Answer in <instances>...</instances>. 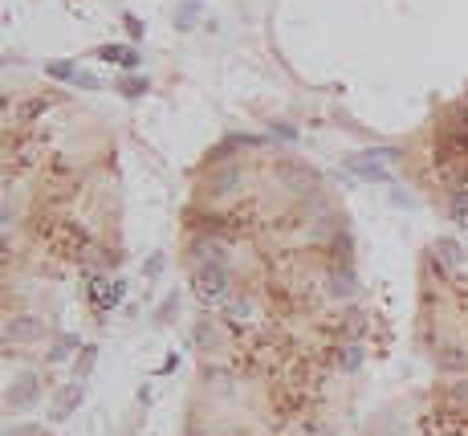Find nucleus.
Masks as SVG:
<instances>
[{"label":"nucleus","mask_w":468,"mask_h":436,"mask_svg":"<svg viewBox=\"0 0 468 436\" xmlns=\"http://www.w3.org/2000/svg\"><path fill=\"white\" fill-rule=\"evenodd\" d=\"M228 269L224 265H216V261H208V265H195L192 269V290L195 298L204 302V306H224L228 302Z\"/></svg>","instance_id":"1"},{"label":"nucleus","mask_w":468,"mask_h":436,"mask_svg":"<svg viewBox=\"0 0 468 436\" xmlns=\"http://www.w3.org/2000/svg\"><path fill=\"white\" fill-rule=\"evenodd\" d=\"M45 335V326L41 318H33V314H13L8 323H4V339H16V342H33Z\"/></svg>","instance_id":"2"},{"label":"nucleus","mask_w":468,"mask_h":436,"mask_svg":"<svg viewBox=\"0 0 468 436\" xmlns=\"http://www.w3.org/2000/svg\"><path fill=\"white\" fill-rule=\"evenodd\" d=\"M33 396H37V375H33V371H21L13 384H8V391H4L8 408H29Z\"/></svg>","instance_id":"3"},{"label":"nucleus","mask_w":468,"mask_h":436,"mask_svg":"<svg viewBox=\"0 0 468 436\" xmlns=\"http://www.w3.org/2000/svg\"><path fill=\"white\" fill-rule=\"evenodd\" d=\"M383 155H387V151H375V155H355V160H350V167H358V176L387 179V172H383Z\"/></svg>","instance_id":"4"},{"label":"nucleus","mask_w":468,"mask_h":436,"mask_svg":"<svg viewBox=\"0 0 468 436\" xmlns=\"http://www.w3.org/2000/svg\"><path fill=\"white\" fill-rule=\"evenodd\" d=\"M78 400H81V388H62L57 404H53V420H65V416L78 408Z\"/></svg>","instance_id":"5"},{"label":"nucleus","mask_w":468,"mask_h":436,"mask_svg":"<svg viewBox=\"0 0 468 436\" xmlns=\"http://www.w3.org/2000/svg\"><path fill=\"white\" fill-rule=\"evenodd\" d=\"M241 184V167H224L220 176L212 179V188H208V196H224V192H232Z\"/></svg>","instance_id":"6"},{"label":"nucleus","mask_w":468,"mask_h":436,"mask_svg":"<svg viewBox=\"0 0 468 436\" xmlns=\"http://www.w3.org/2000/svg\"><path fill=\"white\" fill-rule=\"evenodd\" d=\"M98 57H102V62H118V65H127V69L139 65V57H135L130 49H122V45H102L98 49Z\"/></svg>","instance_id":"7"},{"label":"nucleus","mask_w":468,"mask_h":436,"mask_svg":"<svg viewBox=\"0 0 468 436\" xmlns=\"http://www.w3.org/2000/svg\"><path fill=\"white\" fill-rule=\"evenodd\" d=\"M45 74L49 78H62V82H74L78 78V65L74 62H45Z\"/></svg>","instance_id":"8"},{"label":"nucleus","mask_w":468,"mask_h":436,"mask_svg":"<svg viewBox=\"0 0 468 436\" xmlns=\"http://www.w3.org/2000/svg\"><path fill=\"white\" fill-rule=\"evenodd\" d=\"M106 298H110V286H106V277H90V302L98 310H106Z\"/></svg>","instance_id":"9"},{"label":"nucleus","mask_w":468,"mask_h":436,"mask_svg":"<svg viewBox=\"0 0 468 436\" xmlns=\"http://www.w3.org/2000/svg\"><path fill=\"white\" fill-rule=\"evenodd\" d=\"M94 363H98V347L90 342V347H81V351H78L74 367H78V375H86V371H94Z\"/></svg>","instance_id":"10"},{"label":"nucleus","mask_w":468,"mask_h":436,"mask_svg":"<svg viewBox=\"0 0 468 436\" xmlns=\"http://www.w3.org/2000/svg\"><path fill=\"white\" fill-rule=\"evenodd\" d=\"M74 347H78V335H69V339H62V342H57V347H53V355H49V359L57 363V359H65V355H69V351H74Z\"/></svg>","instance_id":"11"},{"label":"nucleus","mask_w":468,"mask_h":436,"mask_svg":"<svg viewBox=\"0 0 468 436\" xmlns=\"http://www.w3.org/2000/svg\"><path fill=\"white\" fill-rule=\"evenodd\" d=\"M122 294H127V281H114V286H110V298H106V310L118 306V302H122Z\"/></svg>","instance_id":"12"},{"label":"nucleus","mask_w":468,"mask_h":436,"mask_svg":"<svg viewBox=\"0 0 468 436\" xmlns=\"http://www.w3.org/2000/svg\"><path fill=\"white\" fill-rule=\"evenodd\" d=\"M118 90H122V94H130V98H135V94H143V90H147V82H139V78H127V82H122V86H118Z\"/></svg>","instance_id":"13"},{"label":"nucleus","mask_w":468,"mask_h":436,"mask_svg":"<svg viewBox=\"0 0 468 436\" xmlns=\"http://www.w3.org/2000/svg\"><path fill=\"white\" fill-rule=\"evenodd\" d=\"M195 9H200V4H183V16H179V29H188V25L195 21Z\"/></svg>","instance_id":"14"},{"label":"nucleus","mask_w":468,"mask_h":436,"mask_svg":"<svg viewBox=\"0 0 468 436\" xmlns=\"http://www.w3.org/2000/svg\"><path fill=\"white\" fill-rule=\"evenodd\" d=\"M122 25H127V33H130V37H139V33H143V25H139V21H135V16H127V21H122Z\"/></svg>","instance_id":"15"}]
</instances>
